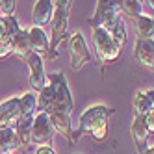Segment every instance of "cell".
<instances>
[{
    "label": "cell",
    "mask_w": 154,
    "mask_h": 154,
    "mask_svg": "<svg viewBox=\"0 0 154 154\" xmlns=\"http://www.w3.org/2000/svg\"><path fill=\"white\" fill-rule=\"evenodd\" d=\"M113 115V108L97 104L84 109L78 119V128L72 132V143L78 141L82 136H91L95 141H106L108 139V123Z\"/></svg>",
    "instance_id": "1"
},
{
    "label": "cell",
    "mask_w": 154,
    "mask_h": 154,
    "mask_svg": "<svg viewBox=\"0 0 154 154\" xmlns=\"http://www.w3.org/2000/svg\"><path fill=\"white\" fill-rule=\"evenodd\" d=\"M72 2L71 0H54V15L50 20L52 26V39L48 41V58L58 56L60 43L69 34V13H71Z\"/></svg>",
    "instance_id": "2"
},
{
    "label": "cell",
    "mask_w": 154,
    "mask_h": 154,
    "mask_svg": "<svg viewBox=\"0 0 154 154\" xmlns=\"http://www.w3.org/2000/svg\"><path fill=\"white\" fill-rule=\"evenodd\" d=\"M93 47L97 60L102 65L113 63L121 56V48L115 45V41L109 37V34L104 28H93Z\"/></svg>",
    "instance_id": "3"
},
{
    "label": "cell",
    "mask_w": 154,
    "mask_h": 154,
    "mask_svg": "<svg viewBox=\"0 0 154 154\" xmlns=\"http://www.w3.org/2000/svg\"><path fill=\"white\" fill-rule=\"evenodd\" d=\"M47 85L50 87L52 91V97H54V102L58 106L65 108L67 112H72L74 108V102H72V93L69 89V84H67V78H65V74L56 71L47 76Z\"/></svg>",
    "instance_id": "4"
},
{
    "label": "cell",
    "mask_w": 154,
    "mask_h": 154,
    "mask_svg": "<svg viewBox=\"0 0 154 154\" xmlns=\"http://www.w3.org/2000/svg\"><path fill=\"white\" fill-rule=\"evenodd\" d=\"M54 128L47 113L37 112L32 121V128H30V143H34L37 147H52L54 141Z\"/></svg>",
    "instance_id": "5"
},
{
    "label": "cell",
    "mask_w": 154,
    "mask_h": 154,
    "mask_svg": "<svg viewBox=\"0 0 154 154\" xmlns=\"http://www.w3.org/2000/svg\"><path fill=\"white\" fill-rule=\"evenodd\" d=\"M69 60H71V67L74 71H80L91 60V52L87 48V43L82 32H74L69 37Z\"/></svg>",
    "instance_id": "6"
},
{
    "label": "cell",
    "mask_w": 154,
    "mask_h": 154,
    "mask_svg": "<svg viewBox=\"0 0 154 154\" xmlns=\"http://www.w3.org/2000/svg\"><path fill=\"white\" fill-rule=\"evenodd\" d=\"M117 17H119L117 2H112V0H98L95 15H93V19H89V26L91 28H104L106 30Z\"/></svg>",
    "instance_id": "7"
},
{
    "label": "cell",
    "mask_w": 154,
    "mask_h": 154,
    "mask_svg": "<svg viewBox=\"0 0 154 154\" xmlns=\"http://www.w3.org/2000/svg\"><path fill=\"white\" fill-rule=\"evenodd\" d=\"M26 65H28V82L32 85L34 91H41L43 87L47 85V71H45V61L39 54L32 52L30 56L24 60Z\"/></svg>",
    "instance_id": "8"
},
{
    "label": "cell",
    "mask_w": 154,
    "mask_h": 154,
    "mask_svg": "<svg viewBox=\"0 0 154 154\" xmlns=\"http://www.w3.org/2000/svg\"><path fill=\"white\" fill-rule=\"evenodd\" d=\"M54 132L61 134V137H65L69 143H72V123H71V112H67L65 108L56 106L47 112Z\"/></svg>",
    "instance_id": "9"
},
{
    "label": "cell",
    "mask_w": 154,
    "mask_h": 154,
    "mask_svg": "<svg viewBox=\"0 0 154 154\" xmlns=\"http://www.w3.org/2000/svg\"><path fill=\"white\" fill-rule=\"evenodd\" d=\"M19 98L11 97L0 104V130L13 128L19 123Z\"/></svg>",
    "instance_id": "10"
},
{
    "label": "cell",
    "mask_w": 154,
    "mask_h": 154,
    "mask_svg": "<svg viewBox=\"0 0 154 154\" xmlns=\"http://www.w3.org/2000/svg\"><path fill=\"white\" fill-rule=\"evenodd\" d=\"M130 134H132V141H134L137 152H141L145 147H149L152 143V134L149 132L143 117H134L132 126H130Z\"/></svg>",
    "instance_id": "11"
},
{
    "label": "cell",
    "mask_w": 154,
    "mask_h": 154,
    "mask_svg": "<svg viewBox=\"0 0 154 154\" xmlns=\"http://www.w3.org/2000/svg\"><path fill=\"white\" fill-rule=\"evenodd\" d=\"M54 15V0H37L34 6V11H32V20H34V26L43 28L50 24Z\"/></svg>",
    "instance_id": "12"
},
{
    "label": "cell",
    "mask_w": 154,
    "mask_h": 154,
    "mask_svg": "<svg viewBox=\"0 0 154 154\" xmlns=\"http://www.w3.org/2000/svg\"><path fill=\"white\" fill-rule=\"evenodd\" d=\"M28 34V41H30V47H32V52L39 54V56H48V37L45 34L43 28H37V26H32L26 30Z\"/></svg>",
    "instance_id": "13"
},
{
    "label": "cell",
    "mask_w": 154,
    "mask_h": 154,
    "mask_svg": "<svg viewBox=\"0 0 154 154\" xmlns=\"http://www.w3.org/2000/svg\"><path fill=\"white\" fill-rule=\"evenodd\" d=\"M134 56L137 60V63H141L145 69H150L154 67V41L149 39V41H136V47H134Z\"/></svg>",
    "instance_id": "14"
},
{
    "label": "cell",
    "mask_w": 154,
    "mask_h": 154,
    "mask_svg": "<svg viewBox=\"0 0 154 154\" xmlns=\"http://www.w3.org/2000/svg\"><path fill=\"white\" fill-rule=\"evenodd\" d=\"M154 112V91H139L134 97V117H145Z\"/></svg>",
    "instance_id": "15"
},
{
    "label": "cell",
    "mask_w": 154,
    "mask_h": 154,
    "mask_svg": "<svg viewBox=\"0 0 154 154\" xmlns=\"http://www.w3.org/2000/svg\"><path fill=\"white\" fill-rule=\"evenodd\" d=\"M9 45H11V54H15V56L20 58V60H26L30 54H32V47H30V41H28V34H26V30H23V28H20L17 34L11 37Z\"/></svg>",
    "instance_id": "16"
},
{
    "label": "cell",
    "mask_w": 154,
    "mask_h": 154,
    "mask_svg": "<svg viewBox=\"0 0 154 154\" xmlns=\"http://www.w3.org/2000/svg\"><path fill=\"white\" fill-rule=\"evenodd\" d=\"M134 28H136V35L139 41H149L152 39V32H154V20L149 15H139L134 19Z\"/></svg>",
    "instance_id": "17"
},
{
    "label": "cell",
    "mask_w": 154,
    "mask_h": 154,
    "mask_svg": "<svg viewBox=\"0 0 154 154\" xmlns=\"http://www.w3.org/2000/svg\"><path fill=\"white\" fill-rule=\"evenodd\" d=\"M106 32L109 34V37L115 41V45L123 50V47L126 45V23H125V19L117 17L113 23L106 28Z\"/></svg>",
    "instance_id": "18"
},
{
    "label": "cell",
    "mask_w": 154,
    "mask_h": 154,
    "mask_svg": "<svg viewBox=\"0 0 154 154\" xmlns=\"http://www.w3.org/2000/svg\"><path fill=\"white\" fill-rule=\"evenodd\" d=\"M37 113V98L34 93H26L19 98V119H34Z\"/></svg>",
    "instance_id": "19"
},
{
    "label": "cell",
    "mask_w": 154,
    "mask_h": 154,
    "mask_svg": "<svg viewBox=\"0 0 154 154\" xmlns=\"http://www.w3.org/2000/svg\"><path fill=\"white\" fill-rule=\"evenodd\" d=\"M19 30L20 26L17 17H0V43H9Z\"/></svg>",
    "instance_id": "20"
},
{
    "label": "cell",
    "mask_w": 154,
    "mask_h": 154,
    "mask_svg": "<svg viewBox=\"0 0 154 154\" xmlns=\"http://www.w3.org/2000/svg\"><path fill=\"white\" fill-rule=\"evenodd\" d=\"M19 149V139L13 128H2L0 130V152H11Z\"/></svg>",
    "instance_id": "21"
},
{
    "label": "cell",
    "mask_w": 154,
    "mask_h": 154,
    "mask_svg": "<svg viewBox=\"0 0 154 154\" xmlns=\"http://www.w3.org/2000/svg\"><path fill=\"white\" fill-rule=\"evenodd\" d=\"M119 6V11H123L125 15L128 17H139L141 11H143V2H137V0H121L117 2Z\"/></svg>",
    "instance_id": "22"
},
{
    "label": "cell",
    "mask_w": 154,
    "mask_h": 154,
    "mask_svg": "<svg viewBox=\"0 0 154 154\" xmlns=\"http://www.w3.org/2000/svg\"><path fill=\"white\" fill-rule=\"evenodd\" d=\"M17 2L15 0H0V11L4 13V17H11L15 11Z\"/></svg>",
    "instance_id": "23"
},
{
    "label": "cell",
    "mask_w": 154,
    "mask_h": 154,
    "mask_svg": "<svg viewBox=\"0 0 154 154\" xmlns=\"http://www.w3.org/2000/svg\"><path fill=\"white\" fill-rule=\"evenodd\" d=\"M11 54V45L9 43H0V60Z\"/></svg>",
    "instance_id": "24"
},
{
    "label": "cell",
    "mask_w": 154,
    "mask_h": 154,
    "mask_svg": "<svg viewBox=\"0 0 154 154\" xmlns=\"http://www.w3.org/2000/svg\"><path fill=\"white\" fill-rule=\"evenodd\" d=\"M35 154H56V150H54L52 147H39L35 150Z\"/></svg>",
    "instance_id": "25"
},
{
    "label": "cell",
    "mask_w": 154,
    "mask_h": 154,
    "mask_svg": "<svg viewBox=\"0 0 154 154\" xmlns=\"http://www.w3.org/2000/svg\"><path fill=\"white\" fill-rule=\"evenodd\" d=\"M139 154H154V147H152V143H150L149 147H145V149H143Z\"/></svg>",
    "instance_id": "26"
},
{
    "label": "cell",
    "mask_w": 154,
    "mask_h": 154,
    "mask_svg": "<svg viewBox=\"0 0 154 154\" xmlns=\"http://www.w3.org/2000/svg\"><path fill=\"white\" fill-rule=\"evenodd\" d=\"M4 154H11V152H4Z\"/></svg>",
    "instance_id": "27"
}]
</instances>
